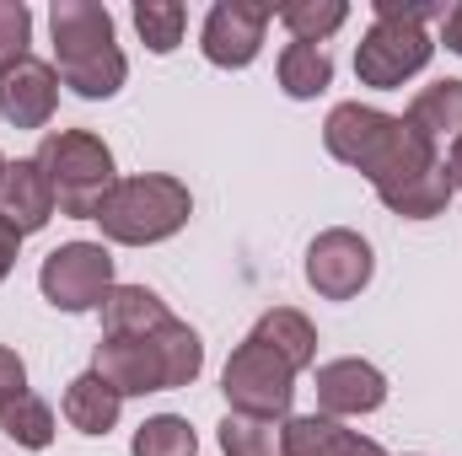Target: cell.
Segmentation results:
<instances>
[{
	"instance_id": "obj_1",
	"label": "cell",
	"mask_w": 462,
	"mask_h": 456,
	"mask_svg": "<svg viewBox=\"0 0 462 456\" xmlns=\"http://www.w3.org/2000/svg\"><path fill=\"white\" fill-rule=\"evenodd\" d=\"M323 145L345 167L365 172L376 194H393V188L425 178L441 161L436 140H425L409 118H393L382 108H365V103H339L323 123Z\"/></svg>"
},
{
	"instance_id": "obj_27",
	"label": "cell",
	"mask_w": 462,
	"mask_h": 456,
	"mask_svg": "<svg viewBox=\"0 0 462 456\" xmlns=\"http://www.w3.org/2000/svg\"><path fill=\"white\" fill-rule=\"evenodd\" d=\"M32 43V11L22 0H0V70L22 65Z\"/></svg>"
},
{
	"instance_id": "obj_14",
	"label": "cell",
	"mask_w": 462,
	"mask_h": 456,
	"mask_svg": "<svg viewBox=\"0 0 462 456\" xmlns=\"http://www.w3.org/2000/svg\"><path fill=\"white\" fill-rule=\"evenodd\" d=\"M280 441H285V456H387L376 441L345 430V424L328 419V414L285 419V424H280Z\"/></svg>"
},
{
	"instance_id": "obj_7",
	"label": "cell",
	"mask_w": 462,
	"mask_h": 456,
	"mask_svg": "<svg viewBox=\"0 0 462 456\" xmlns=\"http://www.w3.org/2000/svg\"><path fill=\"white\" fill-rule=\"evenodd\" d=\"M38 290L60 312H92V306H103L108 290H114V258H108V247L103 242H65V247H54L43 258V269H38Z\"/></svg>"
},
{
	"instance_id": "obj_13",
	"label": "cell",
	"mask_w": 462,
	"mask_h": 456,
	"mask_svg": "<svg viewBox=\"0 0 462 456\" xmlns=\"http://www.w3.org/2000/svg\"><path fill=\"white\" fill-rule=\"evenodd\" d=\"M0 215L22 231V236H32V231H43L49 221H54V188H49V178H43L38 156H27V161H5Z\"/></svg>"
},
{
	"instance_id": "obj_23",
	"label": "cell",
	"mask_w": 462,
	"mask_h": 456,
	"mask_svg": "<svg viewBox=\"0 0 462 456\" xmlns=\"http://www.w3.org/2000/svg\"><path fill=\"white\" fill-rule=\"evenodd\" d=\"M0 435H11V441L27 446V451H43V446L54 441V408H49L43 397L22 392V397H11V403L0 408Z\"/></svg>"
},
{
	"instance_id": "obj_15",
	"label": "cell",
	"mask_w": 462,
	"mask_h": 456,
	"mask_svg": "<svg viewBox=\"0 0 462 456\" xmlns=\"http://www.w3.org/2000/svg\"><path fill=\"white\" fill-rule=\"evenodd\" d=\"M167 301L145 285H114L103 301V339H151L167 323Z\"/></svg>"
},
{
	"instance_id": "obj_8",
	"label": "cell",
	"mask_w": 462,
	"mask_h": 456,
	"mask_svg": "<svg viewBox=\"0 0 462 456\" xmlns=\"http://www.w3.org/2000/svg\"><path fill=\"white\" fill-rule=\"evenodd\" d=\"M371 269H376V258H371L365 236L349 231V226L323 231V236L307 247V285H312L323 301H349V296H360V290L371 285Z\"/></svg>"
},
{
	"instance_id": "obj_32",
	"label": "cell",
	"mask_w": 462,
	"mask_h": 456,
	"mask_svg": "<svg viewBox=\"0 0 462 456\" xmlns=\"http://www.w3.org/2000/svg\"><path fill=\"white\" fill-rule=\"evenodd\" d=\"M0 183H5V156H0Z\"/></svg>"
},
{
	"instance_id": "obj_9",
	"label": "cell",
	"mask_w": 462,
	"mask_h": 456,
	"mask_svg": "<svg viewBox=\"0 0 462 456\" xmlns=\"http://www.w3.org/2000/svg\"><path fill=\"white\" fill-rule=\"evenodd\" d=\"M269 22H274V5H258V0H221V5H210V16H205L199 49H205L210 65L242 70V65L258 59Z\"/></svg>"
},
{
	"instance_id": "obj_29",
	"label": "cell",
	"mask_w": 462,
	"mask_h": 456,
	"mask_svg": "<svg viewBox=\"0 0 462 456\" xmlns=\"http://www.w3.org/2000/svg\"><path fill=\"white\" fill-rule=\"evenodd\" d=\"M16 247H22V231H16L11 221H5V215H0V279L16 269Z\"/></svg>"
},
{
	"instance_id": "obj_5",
	"label": "cell",
	"mask_w": 462,
	"mask_h": 456,
	"mask_svg": "<svg viewBox=\"0 0 462 456\" xmlns=\"http://www.w3.org/2000/svg\"><path fill=\"white\" fill-rule=\"evenodd\" d=\"M38 167L54 188V210L70 221H92L114 194V150L92 129H54L38 145Z\"/></svg>"
},
{
	"instance_id": "obj_10",
	"label": "cell",
	"mask_w": 462,
	"mask_h": 456,
	"mask_svg": "<svg viewBox=\"0 0 462 456\" xmlns=\"http://www.w3.org/2000/svg\"><path fill=\"white\" fill-rule=\"evenodd\" d=\"M60 108V70L43 59H22L11 70H0V114L16 129H43Z\"/></svg>"
},
{
	"instance_id": "obj_21",
	"label": "cell",
	"mask_w": 462,
	"mask_h": 456,
	"mask_svg": "<svg viewBox=\"0 0 462 456\" xmlns=\"http://www.w3.org/2000/svg\"><path fill=\"white\" fill-rule=\"evenodd\" d=\"M328 81H334V59L318 43H285V54H280V87H285V97L307 103V97L328 92Z\"/></svg>"
},
{
	"instance_id": "obj_20",
	"label": "cell",
	"mask_w": 462,
	"mask_h": 456,
	"mask_svg": "<svg viewBox=\"0 0 462 456\" xmlns=\"http://www.w3.org/2000/svg\"><path fill=\"white\" fill-rule=\"evenodd\" d=\"M151 343H156V360H162L167 387H189V381L205 370V343H199V333H194L189 323L167 317V323L151 333Z\"/></svg>"
},
{
	"instance_id": "obj_26",
	"label": "cell",
	"mask_w": 462,
	"mask_h": 456,
	"mask_svg": "<svg viewBox=\"0 0 462 456\" xmlns=\"http://www.w3.org/2000/svg\"><path fill=\"white\" fill-rule=\"evenodd\" d=\"M134 27L145 38L151 54H172L183 43V27H189V11L178 0H140L134 5Z\"/></svg>"
},
{
	"instance_id": "obj_11",
	"label": "cell",
	"mask_w": 462,
	"mask_h": 456,
	"mask_svg": "<svg viewBox=\"0 0 462 456\" xmlns=\"http://www.w3.org/2000/svg\"><path fill=\"white\" fill-rule=\"evenodd\" d=\"M387 403V376L365 360H328L318 365V408L328 419H349V414H376Z\"/></svg>"
},
{
	"instance_id": "obj_31",
	"label": "cell",
	"mask_w": 462,
	"mask_h": 456,
	"mask_svg": "<svg viewBox=\"0 0 462 456\" xmlns=\"http://www.w3.org/2000/svg\"><path fill=\"white\" fill-rule=\"evenodd\" d=\"M447 172H452V188H462V134L452 140V156H447Z\"/></svg>"
},
{
	"instance_id": "obj_16",
	"label": "cell",
	"mask_w": 462,
	"mask_h": 456,
	"mask_svg": "<svg viewBox=\"0 0 462 456\" xmlns=\"http://www.w3.org/2000/svg\"><path fill=\"white\" fill-rule=\"evenodd\" d=\"M253 339L263 343V349H274L291 370H307V365L318 360V328H312L296 306H274V312H263L258 328H253Z\"/></svg>"
},
{
	"instance_id": "obj_22",
	"label": "cell",
	"mask_w": 462,
	"mask_h": 456,
	"mask_svg": "<svg viewBox=\"0 0 462 456\" xmlns=\"http://www.w3.org/2000/svg\"><path fill=\"white\" fill-rule=\"evenodd\" d=\"M274 16L296 43H323L349 22V5L345 0H285V5H274Z\"/></svg>"
},
{
	"instance_id": "obj_3",
	"label": "cell",
	"mask_w": 462,
	"mask_h": 456,
	"mask_svg": "<svg viewBox=\"0 0 462 456\" xmlns=\"http://www.w3.org/2000/svg\"><path fill=\"white\" fill-rule=\"evenodd\" d=\"M194 215V194L189 183L167 178V172H140V178H118L114 194L103 199V210L92 215L108 242L124 247H151V242H167L189 226Z\"/></svg>"
},
{
	"instance_id": "obj_28",
	"label": "cell",
	"mask_w": 462,
	"mask_h": 456,
	"mask_svg": "<svg viewBox=\"0 0 462 456\" xmlns=\"http://www.w3.org/2000/svg\"><path fill=\"white\" fill-rule=\"evenodd\" d=\"M22 392H27V365H22L16 349L0 343V408H5L11 397H22Z\"/></svg>"
},
{
	"instance_id": "obj_2",
	"label": "cell",
	"mask_w": 462,
	"mask_h": 456,
	"mask_svg": "<svg viewBox=\"0 0 462 456\" xmlns=\"http://www.w3.org/2000/svg\"><path fill=\"white\" fill-rule=\"evenodd\" d=\"M49 27H54V65H60V81L87 97V103H103L114 97L129 76V59L114 43V16L108 5L97 0H54L49 11Z\"/></svg>"
},
{
	"instance_id": "obj_30",
	"label": "cell",
	"mask_w": 462,
	"mask_h": 456,
	"mask_svg": "<svg viewBox=\"0 0 462 456\" xmlns=\"http://www.w3.org/2000/svg\"><path fill=\"white\" fill-rule=\"evenodd\" d=\"M441 32H447V49H452V54H462V0L447 11V16H441Z\"/></svg>"
},
{
	"instance_id": "obj_4",
	"label": "cell",
	"mask_w": 462,
	"mask_h": 456,
	"mask_svg": "<svg viewBox=\"0 0 462 456\" xmlns=\"http://www.w3.org/2000/svg\"><path fill=\"white\" fill-rule=\"evenodd\" d=\"M436 16V5H403V0H376V22L371 32L360 38L355 49V76L360 87H376V92H393L403 87L409 76H420L436 54L425 22Z\"/></svg>"
},
{
	"instance_id": "obj_12",
	"label": "cell",
	"mask_w": 462,
	"mask_h": 456,
	"mask_svg": "<svg viewBox=\"0 0 462 456\" xmlns=\"http://www.w3.org/2000/svg\"><path fill=\"white\" fill-rule=\"evenodd\" d=\"M92 370L114 387L118 397H145V392H167L162 360L151 339H103L92 354Z\"/></svg>"
},
{
	"instance_id": "obj_19",
	"label": "cell",
	"mask_w": 462,
	"mask_h": 456,
	"mask_svg": "<svg viewBox=\"0 0 462 456\" xmlns=\"http://www.w3.org/2000/svg\"><path fill=\"white\" fill-rule=\"evenodd\" d=\"M452 194H457V188H452V172H447V161H436L425 178H414V183L382 194V205H387L393 215H403V221H436V215H447Z\"/></svg>"
},
{
	"instance_id": "obj_25",
	"label": "cell",
	"mask_w": 462,
	"mask_h": 456,
	"mask_svg": "<svg viewBox=\"0 0 462 456\" xmlns=\"http://www.w3.org/2000/svg\"><path fill=\"white\" fill-rule=\"evenodd\" d=\"M221 451L226 456H285V441H280V424L274 419L226 414L221 419Z\"/></svg>"
},
{
	"instance_id": "obj_17",
	"label": "cell",
	"mask_w": 462,
	"mask_h": 456,
	"mask_svg": "<svg viewBox=\"0 0 462 456\" xmlns=\"http://www.w3.org/2000/svg\"><path fill=\"white\" fill-rule=\"evenodd\" d=\"M118 408H124V397H118L97 370H87V376H76V381L65 387V419H70L81 435H108L118 424Z\"/></svg>"
},
{
	"instance_id": "obj_6",
	"label": "cell",
	"mask_w": 462,
	"mask_h": 456,
	"mask_svg": "<svg viewBox=\"0 0 462 456\" xmlns=\"http://www.w3.org/2000/svg\"><path fill=\"white\" fill-rule=\"evenodd\" d=\"M221 392H226L231 414H253V419H274L280 424L291 414V397H296V370L274 349L247 339L242 349H231Z\"/></svg>"
},
{
	"instance_id": "obj_18",
	"label": "cell",
	"mask_w": 462,
	"mask_h": 456,
	"mask_svg": "<svg viewBox=\"0 0 462 456\" xmlns=\"http://www.w3.org/2000/svg\"><path fill=\"white\" fill-rule=\"evenodd\" d=\"M403 118H409L425 140H436V145H441V140H457L462 134V81H452V76H447V81H430V87L409 103Z\"/></svg>"
},
{
	"instance_id": "obj_24",
	"label": "cell",
	"mask_w": 462,
	"mask_h": 456,
	"mask_svg": "<svg viewBox=\"0 0 462 456\" xmlns=\"http://www.w3.org/2000/svg\"><path fill=\"white\" fill-rule=\"evenodd\" d=\"M129 456H199V435L189 430V419L178 414H156L134 430Z\"/></svg>"
}]
</instances>
